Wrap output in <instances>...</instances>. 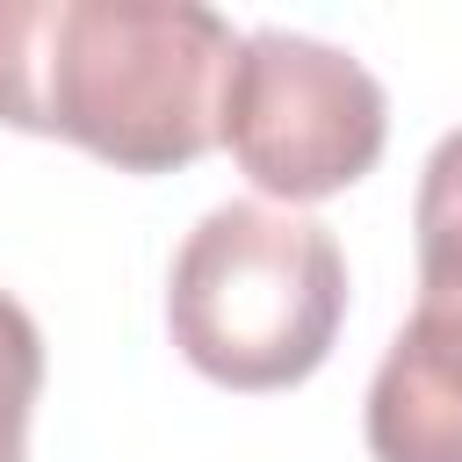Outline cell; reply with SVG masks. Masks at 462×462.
<instances>
[{"instance_id":"obj_1","label":"cell","mask_w":462,"mask_h":462,"mask_svg":"<svg viewBox=\"0 0 462 462\" xmlns=\"http://www.w3.org/2000/svg\"><path fill=\"white\" fill-rule=\"evenodd\" d=\"M231 58L238 36L202 0H0V123L173 173L217 144Z\"/></svg>"},{"instance_id":"obj_2","label":"cell","mask_w":462,"mask_h":462,"mask_svg":"<svg viewBox=\"0 0 462 462\" xmlns=\"http://www.w3.org/2000/svg\"><path fill=\"white\" fill-rule=\"evenodd\" d=\"M346 318V260L318 217L274 202L209 209L173 253L166 325L188 368L224 390L303 383Z\"/></svg>"},{"instance_id":"obj_3","label":"cell","mask_w":462,"mask_h":462,"mask_svg":"<svg viewBox=\"0 0 462 462\" xmlns=\"http://www.w3.org/2000/svg\"><path fill=\"white\" fill-rule=\"evenodd\" d=\"M383 137H390V101L354 51L296 29L238 36L217 108V144L238 159V173L260 195L325 202L383 159Z\"/></svg>"},{"instance_id":"obj_4","label":"cell","mask_w":462,"mask_h":462,"mask_svg":"<svg viewBox=\"0 0 462 462\" xmlns=\"http://www.w3.org/2000/svg\"><path fill=\"white\" fill-rule=\"evenodd\" d=\"M375 462H462V325L411 310L368 383Z\"/></svg>"},{"instance_id":"obj_5","label":"cell","mask_w":462,"mask_h":462,"mask_svg":"<svg viewBox=\"0 0 462 462\" xmlns=\"http://www.w3.org/2000/svg\"><path fill=\"white\" fill-rule=\"evenodd\" d=\"M411 231H419V310L462 325V130L433 144L419 173Z\"/></svg>"},{"instance_id":"obj_6","label":"cell","mask_w":462,"mask_h":462,"mask_svg":"<svg viewBox=\"0 0 462 462\" xmlns=\"http://www.w3.org/2000/svg\"><path fill=\"white\" fill-rule=\"evenodd\" d=\"M43 390V332L0 289V462H29V411Z\"/></svg>"}]
</instances>
